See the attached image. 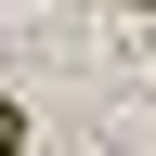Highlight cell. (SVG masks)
<instances>
[{
  "mask_svg": "<svg viewBox=\"0 0 156 156\" xmlns=\"http://www.w3.org/2000/svg\"><path fill=\"white\" fill-rule=\"evenodd\" d=\"M0 156H26V104H13V91H0Z\"/></svg>",
  "mask_w": 156,
  "mask_h": 156,
  "instance_id": "obj_1",
  "label": "cell"
},
{
  "mask_svg": "<svg viewBox=\"0 0 156 156\" xmlns=\"http://www.w3.org/2000/svg\"><path fill=\"white\" fill-rule=\"evenodd\" d=\"M130 13H156V0H130Z\"/></svg>",
  "mask_w": 156,
  "mask_h": 156,
  "instance_id": "obj_2",
  "label": "cell"
}]
</instances>
